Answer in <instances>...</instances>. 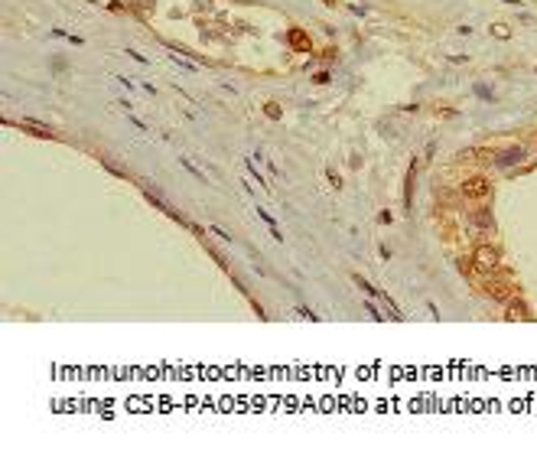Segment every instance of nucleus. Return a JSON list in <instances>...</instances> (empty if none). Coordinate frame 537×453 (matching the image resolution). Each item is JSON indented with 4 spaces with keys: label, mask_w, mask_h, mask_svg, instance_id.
I'll list each match as a JSON object with an SVG mask.
<instances>
[{
    "label": "nucleus",
    "mask_w": 537,
    "mask_h": 453,
    "mask_svg": "<svg viewBox=\"0 0 537 453\" xmlns=\"http://www.w3.org/2000/svg\"><path fill=\"white\" fill-rule=\"evenodd\" d=\"M179 163H183V167H186V170H189V173H192V176H196V180H199V183H209V180H205V173H199V167H192V163H189V160H186V157H183V160H179Z\"/></svg>",
    "instance_id": "f8f14e48"
},
{
    "label": "nucleus",
    "mask_w": 537,
    "mask_h": 453,
    "mask_svg": "<svg viewBox=\"0 0 537 453\" xmlns=\"http://www.w3.org/2000/svg\"><path fill=\"white\" fill-rule=\"evenodd\" d=\"M505 320H534V317H531V310L514 297V300H508V304H505Z\"/></svg>",
    "instance_id": "39448f33"
},
{
    "label": "nucleus",
    "mask_w": 537,
    "mask_h": 453,
    "mask_svg": "<svg viewBox=\"0 0 537 453\" xmlns=\"http://www.w3.org/2000/svg\"><path fill=\"white\" fill-rule=\"evenodd\" d=\"M472 225H476V229H472V235H479L482 229H485V232H492V229H495L492 212H488V209H472Z\"/></svg>",
    "instance_id": "423d86ee"
},
{
    "label": "nucleus",
    "mask_w": 537,
    "mask_h": 453,
    "mask_svg": "<svg viewBox=\"0 0 537 453\" xmlns=\"http://www.w3.org/2000/svg\"><path fill=\"white\" fill-rule=\"evenodd\" d=\"M472 267H476L479 274H495L501 271V251L495 248V245H476V251H472Z\"/></svg>",
    "instance_id": "f257e3e1"
},
{
    "label": "nucleus",
    "mask_w": 537,
    "mask_h": 453,
    "mask_svg": "<svg viewBox=\"0 0 537 453\" xmlns=\"http://www.w3.org/2000/svg\"><path fill=\"white\" fill-rule=\"evenodd\" d=\"M297 313H300V317H306V320H319V317H316V313H313V310H306V307H300V310H297Z\"/></svg>",
    "instance_id": "aec40b11"
},
{
    "label": "nucleus",
    "mask_w": 537,
    "mask_h": 453,
    "mask_svg": "<svg viewBox=\"0 0 537 453\" xmlns=\"http://www.w3.org/2000/svg\"><path fill=\"white\" fill-rule=\"evenodd\" d=\"M348 167H352V170H358V167H362V157H358V154H352V157H348Z\"/></svg>",
    "instance_id": "6ab92c4d"
},
{
    "label": "nucleus",
    "mask_w": 537,
    "mask_h": 453,
    "mask_svg": "<svg viewBox=\"0 0 537 453\" xmlns=\"http://www.w3.org/2000/svg\"><path fill=\"white\" fill-rule=\"evenodd\" d=\"M524 157H527L524 147H508V150H501V154H495L492 163H495V167H501V170H508V167H518Z\"/></svg>",
    "instance_id": "20e7f679"
},
{
    "label": "nucleus",
    "mask_w": 537,
    "mask_h": 453,
    "mask_svg": "<svg viewBox=\"0 0 537 453\" xmlns=\"http://www.w3.org/2000/svg\"><path fill=\"white\" fill-rule=\"evenodd\" d=\"M287 43H290V49H297V52H309V36L300 30V26L287 30Z\"/></svg>",
    "instance_id": "0eeeda50"
},
{
    "label": "nucleus",
    "mask_w": 537,
    "mask_h": 453,
    "mask_svg": "<svg viewBox=\"0 0 537 453\" xmlns=\"http://www.w3.org/2000/svg\"><path fill=\"white\" fill-rule=\"evenodd\" d=\"M352 280H355V287H362V290L368 293V297H375V300H378V293H381V287H371L368 280L362 277V274H352Z\"/></svg>",
    "instance_id": "9b49d317"
},
{
    "label": "nucleus",
    "mask_w": 537,
    "mask_h": 453,
    "mask_svg": "<svg viewBox=\"0 0 537 453\" xmlns=\"http://www.w3.org/2000/svg\"><path fill=\"white\" fill-rule=\"evenodd\" d=\"M20 127H26L30 134H36V137H56V130H52L49 124H39V121H33V118H23V121H20Z\"/></svg>",
    "instance_id": "6e6552de"
},
{
    "label": "nucleus",
    "mask_w": 537,
    "mask_h": 453,
    "mask_svg": "<svg viewBox=\"0 0 537 453\" xmlns=\"http://www.w3.org/2000/svg\"><path fill=\"white\" fill-rule=\"evenodd\" d=\"M365 313H368V317H371V320H381V313H378V307H375V304H371V300H368V304H365Z\"/></svg>",
    "instance_id": "2eb2a0df"
},
{
    "label": "nucleus",
    "mask_w": 537,
    "mask_h": 453,
    "mask_svg": "<svg viewBox=\"0 0 537 453\" xmlns=\"http://www.w3.org/2000/svg\"><path fill=\"white\" fill-rule=\"evenodd\" d=\"M476 95H479V98H492V88H488V85H476Z\"/></svg>",
    "instance_id": "f3484780"
},
{
    "label": "nucleus",
    "mask_w": 537,
    "mask_h": 453,
    "mask_svg": "<svg viewBox=\"0 0 537 453\" xmlns=\"http://www.w3.org/2000/svg\"><path fill=\"white\" fill-rule=\"evenodd\" d=\"M329 183H332V189H342V180L335 173H329Z\"/></svg>",
    "instance_id": "4be33fe9"
},
{
    "label": "nucleus",
    "mask_w": 537,
    "mask_h": 453,
    "mask_svg": "<svg viewBox=\"0 0 537 453\" xmlns=\"http://www.w3.org/2000/svg\"><path fill=\"white\" fill-rule=\"evenodd\" d=\"M130 124H134L137 130H147V124H143V121H140V118H134V114H130Z\"/></svg>",
    "instance_id": "412c9836"
},
{
    "label": "nucleus",
    "mask_w": 537,
    "mask_h": 453,
    "mask_svg": "<svg viewBox=\"0 0 537 453\" xmlns=\"http://www.w3.org/2000/svg\"><path fill=\"white\" fill-rule=\"evenodd\" d=\"M463 196L472 199V202H488V196H492L488 176H469V180L463 183Z\"/></svg>",
    "instance_id": "f03ea898"
},
{
    "label": "nucleus",
    "mask_w": 537,
    "mask_h": 453,
    "mask_svg": "<svg viewBox=\"0 0 537 453\" xmlns=\"http://www.w3.org/2000/svg\"><path fill=\"white\" fill-rule=\"evenodd\" d=\"M264 114L277 121V118H280V105H277V101H267V105H264Z\"/></svg>",
    "instance_id": "ddd939ff"
},
{
    "label": "nucleus",
    "mask_w": 537,
    "mask_h": 453,
    "mask_svg": "<svg viewBox=\"0 0 537 453\" xmlns=\"http://www.w3.org/2000/svg\"><path fill=\"white\" fill-rule=\"evenodd\" d=\"M140 193H143V196H147V202H150V205H153V209H160V212H163V215H169V218H173V222H183V225H186V218H183V212H176V209H173V205H169V202H163V199H160V193H156V189H153V186H150V183H147V180H143V183H140Z\"/></svg>",
    "instance_id": "7ed1b4c3"
},
{
    "label": "nucleus",
    "mask_w": 537,
    "mask_h": 453,
    "mask_svg": "<svg viewBox=\"0 0 537 453\" xmlns=\"http://www.w3.org/2000/svg\"><path fill=\"white\" fill-rule=\"evenodd\" d=\"M326 4H329V7H332V4H335V0H326Z\"/></svg>",
    "instance_id": "5701e85b"
},
{
    "label": "nucleus",
    "mask_w": 537,
    "mask_h": 453,
    "mask_svg": "<svg viewBox=\"0 0 537 453\" xmlns=\"http://www.w3.org/2000/svg\"><path fill=\"white\" fill-rule=\"evenodd\" d=\"M492 33H495V36H498V39H505V36H511V30H508V26H505V23H495V30H492Z\"/></svg>",
    "instance_id": "4468645a"
},
{
    "label": "nucleus",
    "mask_w": 537,
    "mask_h": 453,
    "mask_svg": "<svg viewBox=\"0 0 537 453\" xmlns=\"http://www.w3.org/2000/svg\"><path fill=\"white\" fill-rule=\"evenodd\" d=\"M378 304H381L384 310H388V317H391V320H401V310H397V304H394V300H391V297H388V293H384V290L378 293Z\"/></svg>",
    "instance_id": "9d476101"
},
{
    "label": "nucleus",
    "mask_w": 537,
    "mask_h": 453,
    "mask_svg": "<svg viewBox=\"0 0 537 453\" xmlns=\"http://www.w3.org/2000/svg\"><path fill=\"white\" fill-rule=\"evenodd\" d=\"M329 79H332V75H329V72H316V75H313V82H316V85H326Z\"/></svg>",
    "instance_id": "dca6fc26"
},
{
    "label": "nucleus",
    "mask_w": 537,
    "mask_h": 453,
    "mask_svg": "<svg viewBox=\"0 0 537 453\" xmlns=\"http://www.w3.org/2000/svg\"><path fill=\"white\" fill-rule=\"evenodd\" d=\"M417 170H420V163L414 160L410 170H407V186H404V205H407V212H410V205H414V176H417Z\"/></svg>",
    "instance_id": "1a4fd4ad"
},
{
    "label": "nucleus",
    "mask_w": 537,
    "mask_h": 453,
    "mask_svg": "<svg viewBox=\"0 0 537 453\" xmlns=\"http://www.w3.org/2000/svg\"><path fill=\"white\" fill-rule=\"evenodd\" d=\"M212 235H218V238H225V242H231V235H228V232H225V229H218V225H215V229H212Z\"/></svg>",
    "instance_id": "a211bd4d"
}]
</instances>
